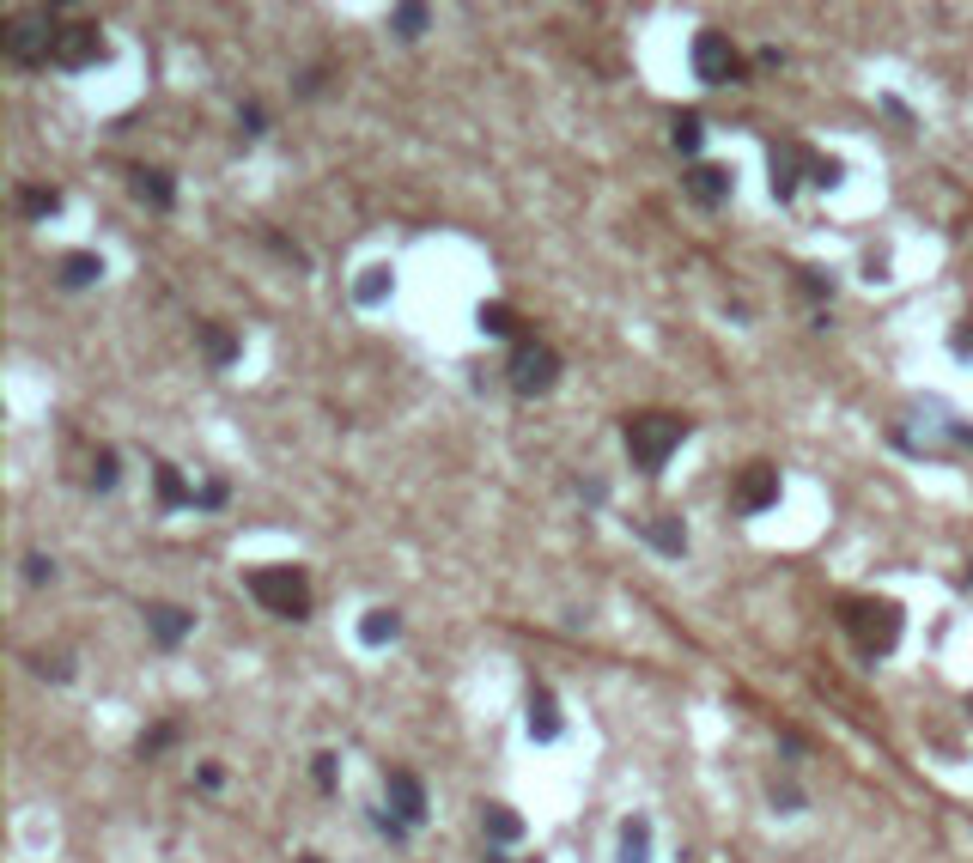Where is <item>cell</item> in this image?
I'll list each match as a JSON object with an SVG mask.
<instances>
[{
	"label": "cell",
	"instance_id": "4fadbf2b",
	"mask_svg": "<svg viewBox=\"0 0 973 863\" xmlns=\"http://www.w3.org/2000/svg\"><path fill=\"white\" fill-rule=\"evenodd\" d=\"M396 292V274H390V262H371V268H359V280H353V298L371 310V304H384Z\"/></svg>",
	"mask_w": 973,
	"mask_h": 863
},
{
	"label": "cell",
	"instance_id": "ac0fdd59",
	"mask_svg": "<svg viewBox=\"0 0 973 863\" xmlns=\"http://www.w3.org/2000/svg\"><path fill=\"white\" fill-rule=\"evenodd\" d=\"M481 827H487V839H493V845H511V839H523V815H517V809H505V803H487Z\"/></svg>",
	"mask_w": 973,
	"mask_h": 863
},
{
	"label": "cell",
	"instance_id": "83f0119b",
	"mask_svg": "<svg viewBox=\"0 0 973 863\" xmlns=\"http://www.w3.org/2000/svg\"><path fill=\"white\" fill-rule=\"evenodd\" d=\"M846 177V165L840 159H809V183H821V189H834Z\"/></svg>",
	"mask_w": 973,
	"mask_h": 863
},
{
	"label": "cell",
	"instance_id": "d4e9b609",
	"mask_svg": "<svg viewBox=\"0 0 973 863\" xmlns=\"http://www.w3.org/2000/svg\"><path fill=\"white\" fill-rule=\"evenodd\" d=\"M481 335H511L517 329V317H511V304H481Z\"/></svg>",
	"mask_w": 973,
	"mask_h": 863
},
{
	"label": "cell",
	"instance_id": "f546056e",
	"mask_svg": "<svg viewBox=\"0 0 973 863\" xmlns=\"http://www.w3.org/2000/svg\"><path fill=\"white\" fill-rule=\"evenodd\" d=\"M92 487H98V493H110V487H116V450H104V456L92 462Z\"/></svg>",
	"mask_w": 973,
	"mask_h": 863
},
{
	"label": "cell",
	"instance_id": "8fae6325",
	"mask_svg": "<svg viewBox=\"0 0 973 863\" xmlns=\"http://www.w3.org/2000/svg\"><path fill=\"white\" fill-rule=\"evenodd\" d=\"M146 626H153V639H159V645H183V639H189V626H195V614L177 608V602H159V608H146Z\"/></svg>",
	"mask_w": 973,
	"mask_h": 863
},
{
	"label": "cell",
	"instance_id": "2e32d148",
	"mask_svg": "<svg viewBox=\"0 0 973 863\" xmlns=\"http://www.w3.org/2000/svg\"><path fill=\"white\" fill-rule=\"evenodd\" d=\"M797 165H809V152H803V146L773 152V201H791V195H797Z\"/></svg>",
	"mask_w": 973,
	"mask_h": 863
},
{
	"label": "cell",
	"instance_id": "cb8c5ba5",
	"mask_svg": "<svg viewBox=\"0 0 973 863\" xmlns=\"http://www.w3.org/2000/svg\"><path fill=\"white\" fill-rule=\"evenodd\" d=\"M426 25H432V13H426V7H396V13H390V31H396V37H408V43H414V37H426Z\"/></svg>",
	"mask_w": 973,
	"mask_h": 863
},
{
	"label": "cell",
	"instance_id": "8992f818",
	"mask_svg": "<svg viewBox=\"0 0 973 863\" xmlns=\"http://www.w3.org/2000/svg\"><path fill=\"white\" fill-rule=\"evenodd\" d=\"M55 67H98L104 61V31L98 25H86V19H61V31H55V55H49Z\"/></svg>",
	"mask_w": 973,
	"mask_h": 863
},
{
	"label": "cell",
	"instance_id": "7a4b0ae2",
	"mask_svg": "<svg viewBox=\"0 0 973 863\" xmlns=\"http://www.w3.org/2000/svg\"><path fill=\"white\" fill-rule=\"evenodd\" d=\"M250 596L268 614H280V620H305L311 614V578L298 566H256L250 572Z\"/></svg>",
	"mask_w": 973,
	"mask_h": 863
},
{
	"label": "cell",
	"instance_id": "e575fe53",
	"mask_svg": "<svg viewBox=\"0 0 973 863\" xmlns=\"http://www.w3.org/2000/svg\"><path fill=\"white\" fill-rule=\"evenodd\" d=\"M195 505H201V511H213V505H226V487H219V481H213V487H201V493H195Z\"/></svg>",
	"mask_w": 973,
	"mask_h": 863
},
{
	"label": "cell",
	"instance_id": "7c38bea8",
	"mask_svg": "<svg viewBox=\"0 0 973 863\" xmlns=\"http://www.w3.org/2000/svg\"><path fill=\"white\" fill-rule=\"evenodd\" d=\"M98 280H104V256H92V250H73V256H61V286H67V292L98 286Z\"/></svg>",
	"mask_w": 973,
	"mask_h": 863
},
{
	"label": "cell",
	"instance_id": "8d00e7d4",
	"mask_svg": "<svg viewBox=\"0 0 973 863\" xmlns=\"http://www.w3.org/2000/svg\"><path fill=\"white\" fill-rule=\"evenodd\" d=\"M864 280H870V286L888 280V256H870V262H864Z\"/></svg>",
	"mask_w": 973,
	"mask_h": 863
},
{
	"label": "cell",
	"instance_id": "f1b7e54d",
	"mask_svg": "<svg viewBox=\"0 0 973 863\" xmlns=\"http://www.w3.org/2000/svg\"><path fill=\"white\" fill-rule=\"evenodd\" d=\"M171 742H177V724L146 730V736H140V760H153V754H159V748H171Z\"/></svg>",
	"mask_w": 973,
	"mask_h": 863
},
{
	"label": "cell",
	"instance_id": "5b68a950",
	"mask_svg": "<svg viewBox=\"0 0 973 863\" xmlns=\"http://www.w3.org/2000/svg\"><path fill=\"white\" fill-rule=\"evenodd\" d=\"M505 371H511V389H517V396H548V389L560 383V353L542 347V341H517Z\"/></svg>",
	"mask_w": 973,
	"mask_h": 863
},
{
	"label": "cell",
	"instance_id": "d6986e66",
	"mask_svg": "<svg viewBox=\"0 0 973 863\" xmlns=\"http://www.w3.org/2000/svg\"><path fill=\"white\" fill-rule=\"evenodd\" d=\"M621 863H651V821L645 815L621 821Z\"/></svg>",
	"mask_w": 973,
	"mask_h": 863
},
{
	"label": "cell",
	"instance_id": "1f68e13d",
	"mask_svg": "<svg viewBox=\"0 0 973 863\" xmlns=\"http://www.w3.org/2000/svg\"><path fill=\"white\" fill-rule=\"evenodd\" d=\"M49 578H55V560L31 554V560H25V584H49Z\"/></svg>",
	"mask_w": 973,
	"mask_h": 863
},
{
	"label": "cell",
	"instance_id": "d6a6232c",
	"mask_svg": "<svg viewBox=\"0 0 973 863\" xmlns=\"http://www.w3.org/2000/svg\"><path fill=\"white\" fill-rule=\"evenodd\" d=\"M803 292H809V298H828L834 280H828V274H815V268H803Z\"/></svg>",
	"mask_w": 973,
	"mask_h": 863
},
{
	"label": "cell",
	"instance_id": "5bb4252c",
	"mask_svg": "<svg viewBox=\"0 0 973 863\" xmlns=\"http://www.w3.org/2000/svg\"><path fill=\"white\" fill-rule=\"evenodd\" d=\"M688 195H694L700 207H718V201L730 195V171H718V165H694V171H688Z\"/></svg>",
	"mask_w": 973,
	"mask_h": 863
},
{
	"label": "cell",
	"instance_id": "d590c367",
	"mask_svg": "<svg viewBox=\"0 0 973 863\" xmlns=\"http://www.w3.org/2000/svg\"><path fill=\"white\" fill-rule=\"evenodd\" d=\"M238 128H244V134H262V110H256V104H250V110H238Z\"/></svg>",
	"mask_w": 973,
	"mask_h": 863
},
{
	"label": "cell",
	"instance_id": "9c48e42d",
	"mask_svg": "<svg viewBox=\"0 0 973 863\" xmlns=\"http://www.w3.org/2000/svg\"><path fill=\"white\" fill-rule=\"evenodd\" d=\"M384 791H390V803H396V815H402L408 827L426 821V784H420L414 772H390V778H384Z\"/></svg>",
	"mask_w": 973,
	"mask_h": 863
},
{
	"label": "cell",
	"instance_id": "30bf717a",
	"mask_svg": "<svg viewBox=\"0 0 973 863\" xmlns=\"http://www.w3.org/2000/svg\"><path fill=\"white\" fill-rule=\"evenodd\" d=\"M523 724H530V736H536V742H554V736L566 730V724H560V699H554L548 687H536V693H530V705H523Z\"/></svg>",
	"mask_w": 973,
	"mask_h": 863
},
{
	"label": "cell",
	"instance_id": "e0dca14e",
	"mask_svg": "<svg viewBox=\"0 0 973 863\" xmlns=\"http://www.w3.org/2000/svg\"><path fill=\"white\" fill-rule=\"evenodd\" d=\"M201 347H207V359H213L219 371H226V365L244 353V347H238V335H232L226 323H201Z\"/></svg>",
	"mask_w": 973,
	"mask_h": 863
},
{
	"label": "cell",
	"instance_id": "6da1fadb",
	"mask_svg": "<svg viewBox=\"0 0 973 863\" xmlns=\"http://www.w3.org/2000/svg\"><path fill=\"white\" fill-rule=\"evenodd\" d=\"M682 438H688L682 414H633L627 420V456H633V468H645V475H657V468L682 450Z\"/></svg>",
	"mask_w": 973,
	"mask_h": 863
},
{
	"label": "cell",
	"instance_id": "836d02e7",
	"mask_svg": "<svg viewBox=\"0 0 973 863\" xmlns=\"http://www.w3.org/2000/svg\"><path fill=\"white\" fill-rule=\"evenodd\" d=\"M773 809L779 815H797V791H791V784H773Z\"/></svg>",
	"mask_w": 973,
	"mask_h": 863
},
{
	"label": "cell",
	"instance_id": "3957f363",
	"mask_svg": "<svg viewBox=\"0 0 973 863\" xmlns=\"http://www.w3.org/2000/svg\"><path fill=\"white\" fill-rule=\"evenodd\" d=\"M846 633L858 639L864 657H888L901 645V608L894 602H846Z\"/></svg>",
	"mask_w": 973,
	"mask_h": 863
},
{
	"label": "cell",
	"instance_id": "7402d4cb",
	"mask_svg": "<svg viewBox=\"0 0 973 863\" xmlns=\"http://www.w3.org/2000/svg\"><path fill=\"white\" fill-rule=\"evenodd\" d=\"M645 535H651L657 554H688V529H682V517H657Z\"/></svg>",
	"mask_w": 973,
	"mask_h": 863
},
{
	"label": "cell",
	"instance_id": "74e56055",
	"mask_svg": "<svg viewBox=\"0 0 973 863\" xmlns=\"http://www.w3.org/2000/svg\"><path fill=\"white\" fill-rule=\"evenodd\" d=\"M305 863H317V857H305Z\"/></svg>",
	"mask_w": 973,
	"mask_h": 863
},
{
	"label": "cell",
	"instance_id": "484cf974",
	"mask_svg": "<svg viewBox=\"0 0 973 863\" xmlns=\"http://www.w3.org/2000/svg\"><path fill=\"white\" fill-rule=\"evenodd\" d=\"M19 207H25L31 219H49V213H61V195H55V189H25Z\"/></svg>",
	"mask_w": 973,
	"mask_h": 863
},
{
	"label": "cell",
	"instance_id": "4dcf8cb0",
	"mask_svg": "<svg viewBox=\"0 0 973 863\" xmlns=\"http://www.w3.org/2000/svg\"><path fill=\"white\" fill-rule=\"evenodd\" d=\"M371 821H378V833H390V839H408V821L390 815V809H371Z\"/></svg>",
	"mask_w": 973,
	"mask_h": 863
},
{
	"label": "cell",
	"instance_id": "44dd1931",
	"mask_svg": "<svg viewBox=\"0 0 973 863\" xmlns=\"http://www.w3.org/2000/svg\"><path fill=\"white\" fill-rule=\"evenodd\" d=\"M134 195L153 201V207H171L177 201V183H171V171H134Z\"/></svg>",
	"mask_w": 973,
	"mask_h": 863
},
{
	"label": "cell",
	"instance_id": "ba28073f",
	"mask_svg": "<svg viewBox=\"0 0 973 863\" xmlns=\"http://www.w3.org/2000/svg\"><path fill=\"white\" fill-rule=\"evenodd\" d=\"M773 505H779V468H773V462H748L742 475H736V511L761 517V511H773Z\"/></svg>",
	"mask_w": 973,
	"mask_h": 863
},
{
	"label": "cell",
	"instance_id": "f35d334b",
	"mask_svg": "<svg viewBox=\"0 0 973 863\" xmlns=\"http://www.w3.org/2000/svg\"><path fill=\"white\" fill-rule=\"evenodd\" d=\"M530 863H542V857H530Z\"/></svg>",
	"mask_w": 973,
	"mask_h": 863
},
{
	"label": "cell",
	"instance_id": "4316f807",
	"mask_svg": "<svg viewBox=\"0 0 973 863\" xmlns=\"http://www.w3.org/2000/svg\"><path fill=\"white\" fill-rule=\"evenodd\" d=\"M311 778L323 784V791H335V784H341V754H317L311 760Z\"/></svg>",
	"mask_w": 973,
	"mask_h": 863
},
{
	"label": "cell",
	"instance_id": "ffe728a7",
	"mask_svg": "<svg viewBox=\"0 0 973 863\" xmlns=\"http://www.w3.org/2000/svg\"><path fill=\"white\" fill-rule=\"evenodd\" d=\"M153 481H159V505H165V511H183V505H195V487H183V475H177L171 462H159V468H153Z\"/></svg>",
	"mask_w": 973,
	"mask_h": 863
},
{
	"label": "cell",
	"instance_id": "277c9868",
	"mask_svg": "<svg viewBox=\"0 0 973 863\" xmlns=\"http://www.w3.org/2000/svg\"><path fill=\"white\" fill-rule=\"evenodd\" d=\"M55 31H61L55 13H13L7 31H0V49L31 67V61H49V55H55Z\"/></svg>",
	"mask_w": 973,
	"mask_h": 863
},
{
	"label": "cell",
	"instance_id": "603a6c76",
	"mask_svg": "<svg viewBox=\"0 0 973 863\" xmlns=\"http://www.w3.org/2000/svg\"><path fill=\"white\" fill-rule=\"evenodd\" d=\"M669 140H676V152H700V140H706V122L694 116V110H676V122H669Z\"/></svg>",
	"mask_w": 973,
	"mask_h": 863
},
{
	"label": "cell",
	"instance_id": "52a82bcc",
	"mask_svg": "<svg viewBox=\"0 0 973 863\" xmlns=\"http://www.w3.org/2000/svg\"><path fill=\"white\" fill-rule=\"evenodd\" d=\"M694 73H700V86H730L736 73H742V61H736V49H730L724 31H700L694 37Z\"/></svg>",
	"mask_w": 973,
	"mask_h": 863
},
{
	"label": "cell",
	"instance_id": "9a60e30c",
	"mask_svg": "<svg viewBox=\"0 0 973 863\" xmlns=\"http://www.w3.org/2000/svg\"><path fill=\"white\" fill-rule=\"evenodd\" d=\"M396 633H402V614H396V608H365V620H359V645L378 651V645H390Z\"/></svg>",
	"mask_w": 973,
	"mask_h": 863
}]
</instances>
